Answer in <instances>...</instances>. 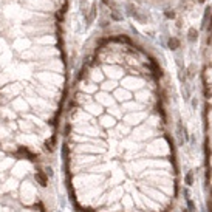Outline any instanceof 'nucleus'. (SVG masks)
I'll use <instances>...</instances> for the list:
<instances>
[{
    "label": "nucleus",
    "instance_id": "obj_1",
    "mask_svg": "<svg viewBox=\"0 0 212 212\" xmlns=\"http://www.w3.org/2000/svg\"><path fill=\"white\" fill-rule=\"evenodd\" d=\"M34 178H36V181H37L42 187H47L48 180H47V173H45V172H42V170H37V172L34 173Z\"/></svg>",
    "mask_w": 212,
    "mask_h": 212
},
{
    "label": "nucleus",
    "instance_id": "obj_2",
    "mask_svg": "<svg viewBox=\"0 0 212 212\" xmlns=\"http://www.w3.org/2000/svg\"><path fill=\"white\" fill-rule=\"evenodd\" d=\"M109 42H121V43H129V45H133V40L127 37V36H116V37H109L107 39Z\"/></svg>",
    "mask_w": 212,
    "mask_h": 212
},
{
    "label": "nucleus",
    "instance_id": "obj_3",
    "mask_svg": "<svg viewBox=\"0 0 212 212\" xmlns=\"http://www.w3.org/2000/svg\"><path fill=\"white\" fill-rule=\"evenodd\" d=\"M17 156H25V158H31V160H33V158H36V155L34 153H31L28 149L26 147H19V150H17V153H16Z\"/></svg>",
    "mask_w": 212,
    "mask_h": 212
},
{
    "label": "nucleus",
    "instance_id": "obj_4",
    "mask_svg": "<svg viewBox=\"0 0 212 212\" xmlns=\"http://www.w3.org/2000/svg\"><path fill=\"white\" fill-rule=\"evenodd\" d=\"M96 5H92V10H90V14H88V17L85 19V23L87 25H92L93 23V20L96 19Z\"/></svg>",
    "mask_w": 212,
    "mask_h": 212
},
{
    "label": "nucleus",
    "instance_id": "obj_5",
    "mask_svg": "<svg viewBox=\"0 0 212 212\" xmlns=\"http://www.w3.org/2000/svg\"><path fill=\"white\" fill-rule=\"evenodd\" d=\"M167 47H169V50H178L180 48V40L177 39V37H170L169 39V42H167Z\"/></svg>",
    "mask_w": 212,
    "mask_h": 212
},
{
    "label": "nucleus",
    "instance_id": "obj_6",
    "mask_svg": "<svg viewBox=\"0 0 212 212\" xmlns=\"http://www.w3.org/2000/svg\"><path fill=\"white\" fill-rule=\"evenodd\" d=\"M198 37V30L197 28H189L187 30V39L191 40V42H195Z\"/></svg>",
    "mask_w": 212,
    "mask_h": 212
},
{
    "label": "nucleus",
    "instance_id": "obj_7",
    "mask_svg": "<svg viewBox=\"0 0 212 212\" xmlns=\"http://www.w3.org/2000/svg\"><path fill=\"white\" fill-rule=\"evenodd\" d=\"M54 144H56V135H53L51 139H48L47 142H45V146H47V150H54Z\"/></svg>",
    "mask_w": 212,
    "mask_h": 212
},
{
    "label": "nucleus",
    "instance_id": "obj_8",
    "mask_svg": "<svg viewBox=\"0 0 212 212\" xmlns=\"http://www.w3.org/2000/svg\"><path fill=\"white\" fill-rule=\"evenodd\" d=\"M178 133L181 135V136H180V142L183 144V142H184V136L187 138V133H184V127H183V124H181V123L178 124Z\"/></svg>",
    "mask_w": 212,
    "mask_h": 212
},
{
    "label": "nucleus",
    "instance_id": "obj_9",
    "mask_svg": "<svg viewBox=\"0 0 212 212\" xmlns=\"http://www.w3.org/2000/svg\"><path fill=\"white\" fill-rule=\"evenodd\" d=\"M112 20H116V22H119V20H123V16L119 14V11H118V8H116V10H113L112 11Z\"/></svg>",
    "mask_w": 212,
    "mask_h": 212
},
{
    "label": "nucleus",
    "instance_id": "obj_10",
    "mask_svg": "<svg viewBox=\"0 0 212 212\" xmlns=\"http://www.w3.org/2000/svg\"><path fill=\"white\" fill-rule=\"evenodd\" d=\"M127 12H129V16H135V14H136V8L133 6V3H127Z\"/></svg>",
    "mask_w": 212,
    "mask_h": 212
},
{
    "label": "nucleus",
    "instance_id": "obj_11",
    "mask_svg": "<svg viewBox=\"0 0 212 212\" xmlns=\"http://www.w3.org/2000/svg\"><path fill=\"white\" fill-rule=\"evenodd\" d=\"M211 12H212L211 6H207V8H206V14H204V19H203V26H206V22H207V19H209Z\"/></svg>",
    "mask_w": 212,
    "mask_h": 212
},
{
    "label": "nucleus",
    "instance_id": "obj_12",
    "mask_svg": "<svg viewBox=\"0 0 212 212\" xmlns=\"http://www.w3.org/2000/svg\"><path fill=\"white\" fill-rule=\"evenodd\" d=\"M164 16L167 17V19H175V11H172V10H166V12H164Z\"/></svg>",
    "mask_w": 212,
    "mask_h": 212
},
{
    "label": "nucleus",
    "instance_id": "obj_13",
    "mask_svg": "<svg viewBox=\"0 0 212 212\" xmlns=\"http://www.w3.org/2000/svg\"><path fill=\"white\" fill-rule=\"evenodd\" d=\"M56 20H57V22H64V14H61V12L57 11V12H56Z\"/></svg>",
    "mask_w": 212,
    "mask_h": 212
},
{
    "label": "nucleus",
    "instance_id": "obj_14",
    "mask_svg": "<svg viewBox=\"0 0 212 212\" xmlns=\"http://www.w3.org/2000/svg\"><path fill=\"white\" fill-rule=\"evenodd\" d=\"M85 71H87V67H84V68H82V70H81V71H79V76H78V78H79V79H82V78H84V76H85Z\"/></svg>",
    "mask_w": 212,
    "mask_h": 212
},
{
    "label": "nucleus",
    "instance_id": "obj_15",
    "mask_svg": "<svg viewBox=\"0 0 212 212\" xmlns=\"http://www.w3.org/2000/svg\"><path fill=\"white\" fill-rule=\"evenodd\" d=\"M62 152H64V158L67 160V158H68V149H67V146H64V149H62Z\"/></svg>",
    "mask_w": 212,
    "mask_h": 212
},
{
    "label": "nucleus",
    "instance_id": "obj_16",
    "mask_svg": "<svg viewBox=\"0 0 212 212\" xmlns=\"http://www.w3.org/2000/svg\"><path fill=\"white\" fill-rule=\"evenodd\" d=\"M191 184H192V173L189 172L187 173V186H191Z\"/></svg>",
    "mask_w": 212,
    "mask_h": 212
},
{
    "label": "nucleus",
    "instance_id": "obj_17",
    "mask_svg": "<svg viewBox=\"0 0 212 212\" xmlns=\"http://www.w3.org/2000/svg\"><path fill=\"white\" fill-rule=\"evenodd\" d=\"M45 173L51 177V175H53V169H51V167H47V169H45Z\"/></svg>",
    "mask_w": 212,
    "mask_h": 212
},
{
    "label": "nucleus",
    "instance_id": "obj_18",
    "mask_svg": "<svg viewBox=\"0 0 212 212\" xmlns=\"http://www.w3.org/2000/svg\"><path fill=\"white\" fill-rule=\"evenodd\" d=\"M101 26H102V28H105V26H109V22H107V20H102V22H101Z\"/></svg>",
    "mask_w": 212,
    "mask_h": 212
},
{
    "label": "nucleus",
    "instance_id": "obj_19",
    "mask_svg": "<svg viewBox=\"0 0 212 212\" xmlns=\"http://www.w3.org/2000/svg\"><path fill=\"white\" fill-rule=\"evenodd\" d=\"M101 2H102V3H105V5H109V3H110V0H101Z\"/></svg>",
    "mask_w": 212,
    "mask_h": 212
},
{
    "label": "nucleus",
    "instance_id": "obj_20",
    "mask_svg": "<svg viewBox=\"0 0 212 212\" xmlns=\"http://www.w3.org/2000/svg\"><path fill=\"white\" fill-rule=\"evenodd\" d=\"M197 2H198V3H204L206 0H197Z\"/></svg>",
    "mask_w": 212,
    "mask_h": 212
}]
</instances>
